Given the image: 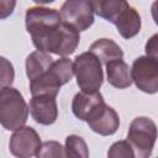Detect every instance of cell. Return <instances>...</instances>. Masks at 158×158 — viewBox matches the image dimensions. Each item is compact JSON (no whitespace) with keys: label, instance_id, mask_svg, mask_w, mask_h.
I'll return each mask as SVG.
<instances>
[{"label":"cell","instance_id":"8992f818","mask_svg":"<svg viewBox=\"0 0 158 158\" xmlns=\"http://www.w3.org/2000/svg\"><path fill=\"white\" fill-rule=\"evenodd\" d=\"M63 22L60 12L48 7H30L26 11L25 23L26 30L32 40L49 35Z\"/></svg>","mask_w":158,"mask_h":158},{"label":"cell","instance_id":"d4e9b609","mask_svg":"<svg viewBox=\"0 0 158 158\" xmlns=\"http://www.w3.org/2000/svg\"><path fill=\"white\" fill-rule=\"evenodd\" d=\"M33 1L37 4H49V2H53L54 0H33Z\"/></svg>","mask_w":158,"mask_h":158},{"label":"cell","instance_id":"603a6c76","mask_svg":"<svg viewBox=\"0 0 158 158\" xmlns=\"http://www.w3.org/2000/svg\"><path fill=\"white\" fill-rule=\"evenodd\" d=\"M16 0H0V17L6 19L14 12Z\"/></svg>","mask_w":158,"mask_h":158},{"label":"cell","instance_id":"ba28073f","mask_svg":"<svg viewBox=\"0 0 158 158\" xmlns=\"http://www.w3.org/2000/svg\"><path fill=\"white\" fill-rule=\"evenodd\" d=\"M59 12L62 20L79 32L85 31L94 22V10L90 0H65Z\"/></svg>","mask_w":158,"mask_h":158},{"label":"cell","instance_id":"2e32d148","mask_svg":"<svg viewBox=\"0 0 158 158\" xmlns=\"http://www.w3.org/2000/svg\"><path fill=\"white\" fill-rule=\"evenodd\" d=\"M89 52L94 53L104 64H106L114 59H120L123 57V52H122L121 47L116 42H114L112 40H109V38H100V40L95 41L90 46Z\"/></svg>","mask_w":158,"mask_h":158},{"label":"cell","instance_id":"30bf717a","mask_svg":"<svg viewBox=\"0 0 158 158\" xmlns=\"http://www.w3.org/2000/svg\"><path fill=\"white\" fill-rule=\"evenodd\" d=\"M30 114L37 123L52 125L58 117V107L56 95L51 94H37L32 95L30 101Z\"/></svg>","mask_w":158,"mask_h":158},{"label":"cell","instance_id":"5bb4252c","mask_svg":"<svg viewBox=\"0 0 158 158\" xmlns=\"http://www.w3.org/2000/svg\"><path fill=\"white\" fill-rule=\"evenodd\" d=\"M94 12L115 23L120 15L130 6L127 0H90Z\"/></svg>","mask_w":158,"mask_h":158},{"label":"cell","instance_id":"8fae6325","mask_svg":"<svg viewBox=\"0 0 158 158\" xmlns=\"http://www.w3.org/2000/svg\"><path fill=\"white\" fill-rule=\"evenodd\" d=\"M102 105H105V101L99 91L86 93L81 90L75 94L72 102V110L79 120L88 121Z\"/></svg>","mask_w":158,"mask_h":158},{"label":"cell","instance_id":"cb8c5ba5","mask_svg":"<svg viewBox=\"0 0 158 158\" xmlns=\"http://www.w3.org/2000/svg\"><path fill=\"white\" fill-rule=\"evenodd\" d=\"M151 12H152V17H153V20H154L156 25L158 26V0H156V1L152 4Z\"/></svg>","mask_w":158,"mask_h":158},{"label":"cell","instance_id":"6da1fadb","mask_svg":"<svg viewBox=\"0 0 158 158\" xmlns=\"http://www.w3.org/2000/svg\"><path fill=\"white\" fill-rule=\"evenodd\" d=\"M74 75L73 62L65 57L53 60L51 67L37 78L30 80V90L32 95L37 94H58L62 85L67 84Z\"/></svg>","mask_w":158,"mask_h":158},{"label":"cell","instance_id":"e0dca14e","mask_svg":"<svg viewBox=\"0 0 158 158\" xmlns=\"http://www.w3.org/2000/svg\"><path fill=\"white\" fill-rule=\"evenodd\" d=\"M53 63L52 57L48 52L44 51H35L26 58V75L28 80L37 78L38 75L43 74Z\"/></svg>","mask_w":158,"mask_h":158},{"label":"cell","instance_id":"ac0fdd59","mask_svg":"<svg viewBox=\"0 0 158 158\" xmlns=\"http://www.w3.org/2000/svg\"><path fill=\"white\" fill-rule=\"evenodd\" d=\"M65 154L69 158H88L89 149L85 141L77 135H70L65 138Z\"/></svg>","mask_w":158,"mask_h":158},{"label":"cell","instance_id":"277c9868","mask_svg":"<svg viewBox=\"0 0 158 158\" xmlns=\"http://www.w3.org/2000/svg\"><path fill=\"white\" fill-rule=\"evenodd\" d=\"M73 65L78 86L86 93L99 91L104 81L101 60L88 51L79 54L74 59Z\"/></svg>","mask_w":158,"mask_h":158},{"label":"cell","instance_id":"ffe728a7","mask_svg":"<svg viewBox=\"0 0 158 158\" xmlns=\"http://www.w3.org/2000/svg\"><path fill=\"white\" fill-rule=\"evenodd\" d=\"M37 157H67L65 148L57 141H47L41 146Z\"/></svg>","mask_w":158,"mask_h":158},{"label":"cell","instance_id":"5b68a950","mask_svg":"<svg viewBox=\"0 0 158 158\" xmlns=\"http://www.w3.org/2000/svg\"><path fill=\"white\" fill-rule=\"evenodd\" d=\"M158 136L156 123L144 116L136 117L128 128L127 141L131 143L135 157L147 158L152 154L156 139Z\"/></svg>","mask_w":158,"mask_h":158},{"label":"cell","instance_id":"d6986e66","mask_svg":"<svg viewBox=\"0 0 158 158\" xmlns=\"http://www.w3.org/2000/svg\"><path fill=\"white\" fill-rule=\"evenodd\" d=\"M107 156L110 158H132L135 157V152L128 141H118L110 147Z\"/></svg>","mask_w":158,"mask_h":158},{"label":"cell","instance_id":"3957f363","mask_svg":"<svg viewBox=\"0 0 158 158\" xmlns=\"http://www.w3.org/2000/svg\"><path fill=\"white\" fill-rule=\"evenodd\" d=\"M79 31L67 22H62L54 31L49 35L32 40L35 47L40 51L48 53H54L57 56H69L72 54L79 44Z\"/></svg>","mask_w":158,"mask_h":158},{"label":"cell","instance_id":"44dd1931","mask_svg":"<svg viewBox=\"0 0 158 158\" xmlns=\"http://www.w3.org/2000/svg\"><path fill=\"white\" fill-rule=\"evenodd\" d=\"M14 68L10 62H7L6 58H1V88L10 86L14 81Z\"/></svg>","mask_w":158,"mask_h":158},{"label":"cell","instance_id":"7a4b0ae2","mask_svg":"<svg viewBox=\"0 0 158 158\" xmlns=\"http://www.w3.org/2000/svg\"><path fill=\"white\" fill-rule=\"evenodd\" d=\"M27 106L21 93L11 86L1 88L0 91V122L4 128L15 131L22 127L28 117Z\"/></svg>","mask_w":158,"mask_h":158},{"label":"cell","instance_id":"7c38bea8","mask_svg":"<svg viewBox=\"0 0 158 158\" xmlns=\"http://www.w3.org/2000/svg\"><path fill=\"white\" fill-rule=\"evenodd\" d=\"M86 122L94 132L101 136H110L117 131L120 126V117L111 106L105 104Z\"/></svg>","mask_w":158,"mask_h":158},{"label":"cell","instance_id":"9c48e42d","mask_svg":"<svg viewBox=\"0 0 158 158\" xmlns=\"http://www.w3.org/2000/svg\"><path fill=\"white\" fill-rule=\"evenodd\" d=\"M41 138L35 128L22 126L12 133L10 137L9 148L10 152L20 158H27L37 156L41 149Z\"/></svg>","mask_w":158,"mask_h":158},{"label":"cell","instance_id":"52a82bcc","mask_svg":"<svg viewBox=\"0 0 158 158\" xmlns=\"http://www.w3.org/2000/svg\"><path fill=\"white\" fill-rule=\"evenodd\" d=\"M132 81L143 93L154 94L158 91V59L149 56H141L135 59L131 68Z\"/></svg>","mask_w":158,"mask_h":158},{"label":"cell","instance_id":"4fadbf2b","mask_svg":"<svg viewBox=\"0 0 158 158\" xmlns=\"http://www.w3.org/2000/svg\"><path fill=\"white\" fill-rule=\"evenodd\" d=\"M106 65V75H107V81L112 86L117 89H126L132 84V75H131V69L128 64L120 59H114Z\"/></svg>","mask_w":158,"mask_h":158},{"label":"cell","instance_id":"7402d4cb","mask_svg":"<svg viewBox=\"0 0 158 158\" xmlns=\"http://www.w3.org/2000/svg\"><path fill=\"white\" fill-rule=\"evenodd\" d=\"M146 54L152 57V58H156L158 59V33L153 35L146 43Z\"/></svg>","mask_w":158,"mask_h":158},{"label":"cell","instance_id":"9a60e30c","mask_svg":"<svg viewBox=\"0 0 158 158\" xmlns=\"http://www.w3.org/2000/svg\"><path fill=\"white\" fill-rule=\"evenodd\" d=\"M115 25L117 27L118 33L123 38L128 40V38L135 37L139 32V30H141V16L136 11V9L128 6L120 15V17L116 20Z\"/></svg>","mask_w":158,"mask_h":158}]
</instances>
